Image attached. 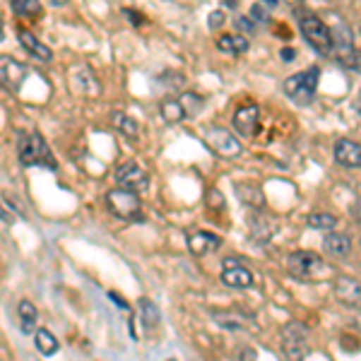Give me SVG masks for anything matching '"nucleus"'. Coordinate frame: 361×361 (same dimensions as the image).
Wrapping results in <instances>:
<instances>
[{"mask_svg":"<svg viewBox=\"0 0 361 361\" xmlns=\"http://www.w3.org/2000/svg\"><path fill=\"white\" fill-rule=\"evenodd\" d=\"M17 157H20V161L25 166H46V169L58 166L46 140L37 130L20 133V137H17Z\"/></svg>","mask_w":361,"mask_h":361,"instance_id":"f257e3e1","label":"nucleus"},{"mask_svg":"<svg viewBox=\"0 0 361 361\" xmlns=\"http://www.w3.org/2000/svg\"><path fill=\"white\" fill-rule=\"evenodd\" d=\"M318 80H320V68L311 66V68H306L304 73H296L292 78L284 80L282 92H284V97L292 99L299 106H308V104L316 99Z\"/></svg>","mask_w":361,"mask_h":361,"instance_id":"f03ea898","label":"nucleus"},{"mask_svg":"<svg viewBox=\"0 0 361 361\" xmlns=\"http://www.w3.org/2000/svg\"><path fill=\"white\" fill-rule=\"evenodd\" d=\"M299 25H301V34H304V39L313 51H318L320 56L335 54L333 29H330V25H325L318 15H308V13L301 15Z\"/></svg>","mask_w":361,"mask_h":361,"instance_id":"7ed1b4c3","label":"nucleus"},{"mask_svg":"<svg viewBox=\"0 0 361 361\" xmlns=\"http://www.w3.org/2000/svg\"><path fill=\"white\" fill-rule=\"evenodd\" d=\"M287 267L294 277L306 279V282H313V279H318L330 272L328 263H325L318 253H313V250H294V253H289Z\"/></svg>","mask_w":361,"mask_h":361,"instance_id":"20e7f679","label":"nucleus"},{"mask_svg":"<svg viewBox=\"0 0 361 361\" xmlns=\"http://www.w3.org/2000/svg\"><path fill=\"white\" fill-rule=\"evenodd\" d=\"M106 207L111 209V214H116L118 219H140L142 202H140L137 190L118 185V188H111L106 193Z\"/></svg>","mask_w":361,"mask_h":361,"instance_id":"39448f33","label":"nucleus"},{"mask_svg":"<svg viewBox=\"0 0 361 361\" xmlns=\"http://www.w3.org/2000/svg\"><path fill=\"white\" fill-rule=\"evenodd\" d=\"M202 140L214 154L226 157V159H234V157L241 154V142H238L236 135H231L226 128L219 126H209L202 130Z\"/></svg>","mask_w":361,"mask_h":361,"instance_id":"423d86ee","label":"nucleus"},{"mask_svg":"<svg viewBox=\"0 0 361 361\" xmlns=\"http://www.w3.org/2000/svg\"><path fill=\"white\" fill-rule=\"evenodd\" d=\"M282 352L287 359H306L311 354L308 333L301 323H287L282 328Z\"/></svg>","mask_w":361,"mask_h":361,"instance_id":"0eeeda50","label":"nucleus"},{"mask_svg":"<svg viewBox=\"0 0 361 361\" xmlns=\"http://www.w3.org/2000/svg\"><path fill=\"white\" fill-rule=\"evenodd\" d=\"M116 183L123 185V188H130V190H147L149 185V173L145 166H140L137 161H123L116 169Z\"/></svg>","mask_w":361,"mask_h":361,"instance_id":"6e6552de","label":"nucleus"},{"mask_svg":"<svg viewBox=\"0 0 361 361\" xmlns=\"http://www.w3.org/2000/svg\"><path fill=\"white\" fill-rule=\"evenodd\" d=\"M253 272L241 265L236 258H226L222 263V284L231 289H250L253 287Z\"/></svg>","mask_w":361,"mask_h":361,"instance_id":"1a4fd4ad","label":"nucleus"},{"mask_svg":"<svg viewBox=\"0 0 361 361\" xmlns=\"http://www.w3.org/2000/svg\"><path fill=\"white\" fill-rule=\"evenodd\" d=\"M330 29H333V42H335V56H337V63L345 61V58L352 54L357 46H354V39H352V29L342 17H333L330 22Z\"/></svg>","mask_w":361,"mask_h":361,"instance_id":"9d476101","label":"nucleus"},{"mask_svg":"<svg viewBox=\"0 0 361 361\" xmlns=\"http://www.w3.org/2000/svg\"><path fill=\"white\" fill-rule=\"evenodd\" d=\"M258 123H260V109L255 104H243V106L236 109L234 128L241 137H253L258 133Z\"/></svg>","mask_w":361,"mask_h":361,"instance_id":"9b49d317","label":"nucleus"},{"mask_svg":"<svg viewBox=\"0 0 361 361\" xmlns=\"http://www.w3.org/2000/svg\"><path fill=\"white\" fill-rule=\"evenodd\" d=\"M335 299L347 308H361V282L354 277H337Z\"/></svg>","mask_w":361,"mask_h":361,"instance_id":"f8f14e48","label":"nucleus"},{"mask_svg":"<svg viewBox=\"0 0 361 361\" xmlns=\"http://www.w3.org/2000/svg\"><path fill=\"white\" fill-rule=\"evenodd\" d=\"M25 78H27V70L22 63H17L15 58H8V56L0 58V80H3L5 90L17 92L20 85L25 82Z\"/></svg>","mask_w":361,"mask_h":361,"instance_id":"ddd939ff","label":"nucleus"},{"mask_svg":"<svg viewBox=\"0 0 361 361\" xmlns=\"http://www.w3.org/2000/svg\"><path fill=\"white\" fill-rule=\"evenodd\" d=\"M335 161L345 169H359L361 166V145L349 137H342L335 142Z\"/></svg>","mask_w":361,"mask_h":361,"instance_id":"4468645a","label":"nucleus"},{"mask_svg":"<svg viewBox=\"0 0 361 361\" xmlns=\"http://www.w3.org/2000/svg\"><path fill=\"white\" fill-rule=\"evenodd\" d=\"M219 246H222V238L217 234H209V231H195L188 238V248L190 253L197 255V258H205V255L214 253Z\"/></svg>","mask_w":361,"mask_h":361,"instance_id":"2eb2a0df","label":"nucleus"},{"mask_svg":"<svg viewBox=\"0 0 361 361\" xmlns=\"http://www.w3.org/2000/svg\"><path fill=\"white\" fill-rule=\"evenodd\" d=\"M323 248L325 253H330L333 258H345L352 250V236L342 234V231H330L328 236L323 238Z\"/></svg>","mask_w":361,"mask_h":361,"instance_id":"dca6fc26","label":"nucleus"},{"mask_svg":"<svg viewBox=\"0 0 361 361\" xmlns=\"http://www.w3.org/2000/svg\"><path fill=\"white\" fill-rule=\"evenodd\" d=\"M17 39H20V44L25 46L34 58H39V61H51V58H54V51H51L44 42H39V39L34 37L32 32H27V29H20V32H17Z\"/></svg>","mask_w":361,"mask_h":361,"instance_id":"f3484780","label":"nucleus"},{"mask_svg":"<svg viewBox=\"0 0 361 361\" xmlns=\"http://www.w3.org/2000/svg\"><path fill=\"white\" fill-rule=\"evenodd\" d=\"M73 87L78 92H82V94H92V97H99V82L94 80V75H92L90 68H75L73 73Z\"/></svg>","mask_w":361,"mask_h":361,"instance_id":"a211bd4d","label":"nucleus"},{"mask_svg":"<svg viewBox=\"0 0 361 361\" xmlns=\"http://www.w3.org/2000/svg\"><path fill=\"white\" fill-rule=\"evenodd\" d=\"M159 116L164 118V123H180V121L188 118L183 102H180L178 97L176 99H164V102L159 104Z\"/></svg>","mask_w":361,"mask_h":361,"instance_id":"6ab92c4d","label":"nucleus"},{"mask_svg":"<svg viewBox=\"0 0 361 361\" xmlns=\"http://www.w3.org/2000/svg\"><path fill=\"white\" fill-rule=\"evenodd\" d=\"M111 123H114V128L116 130L121 133L123 137H128V140H137L140 137V133H142V128H140V123L133 116H128V114H121V111H116L114 116H111Z\"/></svg>","mask_w":361,"mask_h":361,"instance_id":"aec40b11","label":"nucleus"},{"mask_svg":"<svg viewBox=\"0 0 361 361\" xmlns=\"http://www.w3.org/2000/svg\"><path fill=\"white\" fill-rule=\"evenodd\" d=\"M217 49L224 51V54L238 56L248 51V37L246 34H224V37L217 39Z\"/></svg>","mask_w":361,"mask_h":361,"instance_id":"412c9836","label":"nucleus"},{"mask_svg":"<svg viewBox=\"0 0 361 361\" xmlns=\"http://www.w3.org/2000/svg\"><path fill=\"white\" fill-rule=\"evenodd\" d=\"M17 313H20V320H22V333H32V330L37 328V320H39L37 306H34L29 299H22L20 304H17Z\"/></svg>","mask_w":361,"mask_h":361,"instance_id":"4be33fe9","label":"nucleus"},{"mask_svg":"<svg viewBox=\"0 0 361 361\" xmlns=\"http://www.w3.org/2000/svg\"><path fill=\"white\" fill-rule=\"evenodd\" d=\"M34 345H37V349L44 354V357H51V354L58 352V340L49 328L37 330V335H34Z\"/></svg>","mask_w":361,"mask_h":361,"instance_id":"5701e85b","label":"nucleus"},{"mask_svg":"<svg viewBox=\"0 0 361 361\" xmlns=\"http://www.w3.org/2000/svg\"><path fill=\"white\" fill-rule=\"evenodd\" d=\"M17 17H27V20H34V17L42 15V0H10Z\"/></svg>","mask_w":361,"mask_h":361,"instance_id":"b1692460","label":"nucleus"},{"mask_svg":"<svg viewBox=\"0 0 361 361\" xmlns=\"http://www.w3.org/2000/svg\"><path fill=\"white\" fill-rule=\"evenodd\" d=\"M140 316H142L145 328H157V323H159V308L154 306V301L140 299Z\"/></svg>","mask_w":361,"mask_h":361,"instance_id":"393cba45","label":"nucleus"},{"mask_svg":"<svg viewBox=\"0 0 361 361\" xmlns=\"http://www.w3.org/2000/svg\"><path fill=\"white\" fill-rule=\"evenodd\" d=\"M308 226H311V229H320V231H333L337 226V217L328 212L308 214Z\"/></svg>","mask_w":361,"mask_h":361,"instance_id":"a878e982","label":"nucleus"},{"mask_svg":"<svg viewBox=\"0 0 361 361\" xmlns=\"http://www.w3.org/2000/svg\"><path fill=\"white\" fill-rule=\"evenodd\" d=\"M178 99L183 102L185 106V114H188V118H193V116L202 109V99L193 94V92H183V94H178Z\"/></svg>","mask_w":361,"mask_h":361,"instance_id":"bb28decb","label":"nucleus"},{"mask_svg":"<svg viewBox=\"0 0 361 361\" xmlns=\"http://www.w3.org/2000/svg\"><path fill=\"white\" fill-rule=\"evenodd\" d=\"M250 17H253L255 22H260V25L270 22V5H265L263 0H258V3L250 8Z\"/></svg>","mask_w":361,"mask_h":361,"instance_id":"cd10ccee","label":"nucleus"},{"mask_svg":"<svg viewBox=\"0 0 361 361\" xmlns=\"http://www.w3.org/2000/svg\"><path fill=\"white\" fill-rule=\"evenodd\" d=\"M214 318H217V323L224 325V328H231V330H241L243 328V318L231 316V313H214Z\"/></svg>","mask_w":361,"mask_h":361,"instance_id":"c85d7f7f","label":"nucleus"},{"mask_svg":"<svg viewBox=\"0 0 361 361\" xmlns=\"http://www.w3.org/2000/svg\"><path fill=\"white\" fill-rule=\"evenodd\" d=\"M340 66H345L347 70H352V73H361V51L354 49L345 61H340Z\"/></svg>","mask_w":361,"mask_h":361,"instance_id":"c756f323","label":"nucleus"},{"mask_svg":"<svg viewBox=\"0 0 361 361\" xmlns=\"http://www.w3.org/2000/svg\"><path fill=\"white\" fill-rule=\"evenodd\" d=\"M236 27L241 29L243 34H248V37H253V34H255V20L250 15L248 17L246 15H238L236 17Z\"/></svg>","mask_w":361,"mask_h":361,"instance_id":"7c9ffc66","label":"nucleus"},{"mask_svg":"<svg viewBox=\"0 0 361 361\" xmlns=\"http://www.w3.org/2000/svg\"><path fill=\"white\" fill-rule=\"evenodd\" d=\"M224 22H226L224 10H214V13H209V20H207L209 29H217V27H222Z\"/></svg>","mask_w":361,"mask_h":361,"instance_id":"2f4dec72","label":"nucleus"},{"mask_svg":"<svg viewBox=\"0 0 361 361\" xmlns=\"http://www.w3.org/2000/svg\"><path fill=\"white\" fill-rule=\"evenodd\" d=\"M352 214H354V217H357L359 222H361V200H359V202H354V207H352Z\"/></svg>","mask_w":361,"mask_h":361,"instance_id":"473e14b6","label":"nucleus"},{"mask_svg":"<svg viewBox=\"0 0 361 361\" xmlns=\"http://www.w3.org/2000/svg\"><path fill=\"white\" fill-rule=\"evenodd\" d=\"M282 58H284V61H292V58H294V51H292V49H284V51H282Z\"/></svg>","mask_w":361,"mask_h":361,"instance_id":"72a5a7b5","label":"nucleus"},{"mask_svg":"<svg viewBox=\"0 0 361 361\" xmlns=\"http://www.w3.org/2000/svg\"><path fill=\"white\" fill-rule=\"evenodd\" d=\"M354 106H357V111L361 114V92H359V99H357V104H354Z\"/></svg>","mask_w":361,"mask_h":361,"instance_id":"f704fd0d","label":"nucleus"},{"mask_svg":"<svg viewBox=\"0 0 361 361\" xmlns=\"http://www.w3.org/2000/svg\"><path fill=\"white\" fill-rule=\"evenodd\" d=\"M263 3H265V5H270V8H272V5H277L279 0H263Z\"/></svg>","mask_w":361,"mask_h":361,"instance_id":"c9c22d12","label":"nucleus"},{"mask_svg":"<svg viewBox=\"0 0 361 361\" xmlns=\"http://www.w3.org/2000/svg\"><path fill=\"white\" fill-rule=\"evenodd\" d=\"M56 5H61V3H68V0H54Z\"/></svg>","mask_w":361,"mask_h":361,"instance_id":"e433bc0d","label":"nucleus"}]
</instances>
